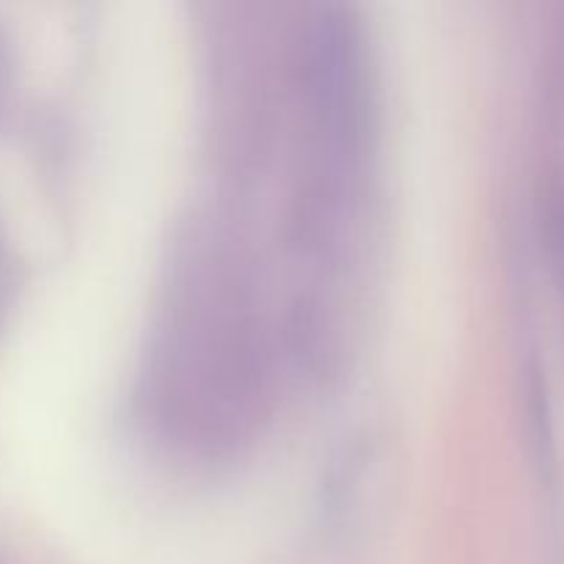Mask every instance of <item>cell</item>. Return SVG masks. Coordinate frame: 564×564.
Returning <instances> with one entry per match:
<instances>
[{"mask_svg": "<svg viewBox=\"0 0 564 564\" xmlns=\"http://www.w3.org/2000/svg\"><path fill=\"white\" fill-rule=\"evenodd\" d=\"M268 334L242 257L202 240L182 257L147 369V411L185 452L220 455L251 435L270 383Z\"/></svg>", "mask_w": 564, "mask_h": 564, "instance_id": "6da1fadb", "label": "cell"}, {"mask_svg": "<svg viewBox=\"0 0 564 564\" xmlns=\"http://www.w3.org/2000/svg\"><path fill=\"white\" fill-rule=\"evenodd\" d=\"M545 226H549V242L554 259L564 270V182L551 191L549 198V215H545Z\"/></svg>", "mask_w": 564, "mask_h": 564, "instance_id": "3957f363", "label": "cell"}, {"mask_svg": "<svg viewBox=\"0 0 564 564\" xmlns=\"http://www.w3.org/2000/svg\"><path fill=\"white\" fill-rule=\"evenodd\" d=\"M301 110V171L292 202L317 213H358L375 132L372 66L364 28L345 6H323L292 53Z\"/></svg>", "mask_w": 564, "mask_h": 564, "instance_id": "7a4b0ae2", "label": "cell"}, {"mask_svg": "<svg viewBox=\"0 0 564 564\" xmlns=\"http://www.w3.org/2000/svg\"><path fill=\"white\" fill-rule=\"evenodd\" d=\"M3 286H6V257H3V246H0V301H3Z\"/></svg>", "mask_w": 564, "mask_h": 564, "instance_id": "5b68a950", "label": "cell"}, {"mask_svg": "<svg viewBox=\"0 0 564 564\" xmlns=\"http://www.w3.org/2000/svg\"><path fill=\"white\" fill-rule=\"evenodd\" d=\"M9 53H6V44L3 39H0V108H3V99H6V91H9Z\"/></svg>", "mask_w": 564, "mask_h": 564, "instance_id": "277c9868", "label": "cell"}]
</instances>
